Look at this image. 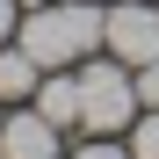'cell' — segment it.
<instances>
[{"mask_svg":"<svg viewBox=\"0 0 159 159\" xmlns=\"http://www.w3.org/2000/svg\"><path fill=\"white\" fill-rule=\"evenodd\" d=\"M101 22H109L101 0H51V7H29V22L15 29V43L43 72H58V65H80V58L101 51Z\"/></svg>","mask_w":159,"mask_h":159,"instance_id":"6da1fadb","label":"cell"},{"mask_svg":"<svg viewBox=\"0 0 159 159\" xmlns=\"http://www.w3.org/2000/svg\"><path fill=\"white\" fill-rule=\"evenodd\" d=\"M138 72H130L123 58H94L80 65V123L94 130V138H116V130L138 123Z\"/></svg>","mask_w":159,"mask_h":159,"instance_id":"7a4b0ae2","label":"cell"},{"mask_svg":"<svg viewBox=\"0 0 159 159\" xmlns=\"http://www.w3.org/2000/svg\"><path fill=\"white\" fill-rule=\"evenodd\" d=\"M101 51L123 58L130 72L152 65V58H159V7H152V0H116L109 22H101Z\"/></svg>","mask_w":159,"mask_h":159,"instance_id":"3957f363","label":"cell"},{"mask_svg":"<svg viewBox=\"0 0 159 159\" xmlns=\"http://www.w3.org/2000/svg\"><path fill=\"white\" fill-rule=\"evenodd\" d=\"M0 159H58V123H51L43 109L0 116Z\"/></svg>","mask_w":159,"mask_h":159,"instance_id":"277c9868","label":"cell"},{"mask_svg":"<svg viewBox=\"0 0 159 159\" xmlns=\"http://www.w3.org/2000/svg\"><path fill=\"white\" fill-rule=\"evenodd\" d=\"M36 109L51 116V123H80V72L72 65H58V72H43V87H36Z\"/></svg>","mask_w":159,"mask_h":159,"instance_id":"5b68a950","label":"cell"},{"mask_svg":"<svg viewBox=\"0 0 159 159\" xmlns=\"http://www.w3.org/2000/svg\"><path fill=\"white\" fill-rule=\"evenodd\" d=\"M36 87H43V65H36L22 43H15V51L0 43V101H29Z\"/></svg>","mask_w":159,"mask_h":159,"instance_id":"8992f818","label":"cell"},{"mask_svg":"<svg viewBox=\"0 0 159 159\" xmlns=\"http://www.w3.org/2000/svg\"><path fill=\"white\" fill-rule=\"evenodd\" d=\"M130 152H138V159H159V109H145L138 123H130Z\"/></svg>","mask_w":159,"mask_h":159,"instance_id":"52a82bcc","label":"cell"},{"mask_svg":"<svg viewBox=\"0 0 159 159\" xmlns=\"http://www.w3.org/2000/svg\"><path fill=\"white\" fill-rule=\"evenodd\" d=\"M138 101H145V109H159V58L138 65Z\"/></svg>","mask_w":159,"mask_h":159,"instance_id":"ba28073f","label":"cell"},{"mask_svg":"<svg viewBox=\"0 0 159 159\" xmlns=\"http://www.w3.org/2000/svg\"><path fill=\"white\" fill-rule=\"evenodd\" d=\"M72 159H138V152H123V145H109V138H94V145H80Z\"/></svg>","mask_w":159,"mask_h":159,"instance_id":"9c48e42d","label":"cell"},{"mask_svg":"<svg viewBox=\"0 0 159 159\" xmlns=\"http://www.w3.org/2000/svg\"><path fill=\"white\" fill-rule=\"evenodd\" d=\"M15 29H22V0H0V43H7Z\"/></svg>","mask_w":159,"mask_h":159,"instance_id":"30bf717a","label":"cell"},{"mask_svg":"<svg viewBox=\"0 0 159 159\" xmlns=\"http://www.w3.org/2000/svg\"><path fill=\"white\" fill-rule=\"evenodd\" d=\"M22 7H51V0H22Z\"/></svg>","mask_w":159,"mask_h":159,"instance_id":"8fae6325","label":"cell"}]
</instances>
